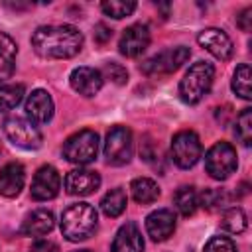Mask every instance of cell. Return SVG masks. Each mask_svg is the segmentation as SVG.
I'll return each mask as SVG.
<instances>
[{
  "instance_id": "25",
  "label": "cell",
  "mask_w": 252,
  "mask_h": 252,
  "mask_svg": "<svg viewBox=\"0 0 252 252\" xmlns=\"http://www.w3.org/2000/svg\"><path fill=\"white\" fill-rule=\"evenodd\" d=\"M232 91L244 98V100H250L252 98V89H250V65L248 63H242L236 67L234 75H232Z\"/></svg>"
},
{
  "instance_id": "10",
  "label": "cell",
  "mask_w": 252,
  "mask_h": 252,
  "mask_svg": "<svg viewBox=\"0 0 252 252\" xmlns=\"http://www.w3.org/2000/svg\"><path fill=\"white\" fill-rule=\"evenodd\" d=\"M61 189V177L55 167L43 165L35 171L32 181V197L35 201H49L53 199Z\"/></svg>"
},
{
  "instance_id": "34",
  "label": "cell",
  "mask_w": 252,
  "mask_h": 252,
  "mask_svg": "<svg viewBox=\"0 0 252 252\" xmlns=\"http://www.w3.org/2000/svg\"><path fill=\"white\" fill-rule=\"evenodd\" d=\"M30 252H59V248L51 240H37V242L32 244Z\"/></svg>"
},
{
  "instance_id": "11",
  "label": "cell",
  "mask_w": 252,
  "mask_h": 252,
  "mask_svg": "<svg viewBox=\"0 0 252 252\" xmlns=\"http://www.w3.org/2000/svg\"><path fill=\"white\" fill-rule=\"evenodd\" d=\"M197 41L201 47H205L213 57H217L220 61H228L232 57V51H234L232 41L222 30L207 28L197 35Z\"/></svg>"
},
{
  "instance_id": "23",
  "label": "cell",
  "mask_w": 252,
  "mask_h": 252,
  "mask_svg": "<svg viewBox=\"0 0 252 252\" xmlns=\"http://www.w3.org/2000/svg\"><path fill=\"white\" fill-rule=\"evenodd\" d=\"M100 209H102V213H104L106 217H112V219L120 217V215L124 213V209H126V193H124V189H120V187L110 189V191L102 197Z\"/></svg>"
},
{
  "instance_id": "7",
  "label": "cell",
  "mask_w": 252,
  "mask_h": 252,
  "mask_svg": "<svg viewBox=\"0 0 252 252\" xmlns=\"http://www.w3.org/2000/svg\"><path fill=\"white\" fill-rule=\"evenodd\" d=\"M207 173L213 179H226L236 169V150L228 142H217L205 156Z\"/></svg>"
},
{
  "instance_id": "16",
  "label": "cell",
  "mask_w": 252,
  "mask_h": 252,
  "mask_svg": "<svg viewBox=\"0 0 252 252\" xmlns=\"http://www.w3.org/2000/svg\"><path fill=\"white\" fill-rule=\"evenodd\" d=\"M26 116L33 124H45L53 116V100L47 91L37 89L26 100Z\"/></svg>"
},
{
  "instance_id": "12",
  "label": "cell",
  "mask_w": 252,
  "mask_h": 252,
  "mask_svg": "<svg viewBox=\"0 0 252 252\" xmlns=\"http://www.w3.org/2000/svg\"><path fill=\"white\" fill-rule=\"evenodd\" d=\"M148 45H150V30L146 24H134L126 28L118 41V49L126 57H138L142 51H146Z\"/></svg>"
},
{
  "instance_id": "33",
  "label": "cell",
  "mask_w": 252,
  "mask_h": 252,
  "mask_svg": "<svg viewBox=\"0 0 252 252\" xmlns=\"http://www.w3.org/2000/svg\"><path fill=\"white\" fill-rule=\"evenodd\" d=\"M110 37H112V30H110L106 24H96V26H94V39H96V43L104 45Z\"/></svg>"
},
{
  "instance_id": "27",
  "label": "cell",
  "mask_w": 252,
  "mask_h": 252,
  "mask_svg": "<svg viewBox=\"0 0 252 252\" xmlns=\"http://www.w3.org/2000/svg\"><path fill=\"white\" fill-rule=\"evenodd\" d=\"M100 8H102V12L106 16L120 20V18L130 16L136 10V2L134 0H104L100 4Z\"/></svg>"
},
{
  "instance_id": "29",
  "label": "cell",
  "mask_w": 252,
  "mask_h": 252,
  "mask_svg": "<svg viewBox=\"0 0 252 252\" xmlns=\"http://www.w3.org/2000/svg\"><path fill=\"white\" fill-rule=\"evenodd\" d=\"M236 138L242 142V146L252 144V108H244L240 116L236 118V128H234Z\"/></svg>"
},
{
  "instance_id": "4",
  "label": "cell",
  "mask_w": 252,
  "mask_h": 252,
  "mask_svg": "<svg viewBox=\"0 0 252 252\" xmlns=\"http://www.w3.org/2000/svg\"><path fill=\"white\" fill-rule=\"evenodd\" d=\"M98 154V134L94 130H79L63 144V156L67 161L85 165L91 163Z\"/></svg>"
},
{
  "instance_id": "17",
  "label": "cell",
  "mask_w": 252,
  "mask_h": 252,
  "mask_svg": "<svg viewBox=\"0 0 252 252\" xmlns=\"http://www.w3.org/2000/svg\"><path fill=\"white\" fill-rule=\"evenodd\" d=\"M144 238L136 222H124L112 240V252H142Z\"/></svg>"
},
{
  "instance_id": "8",
  "label": "cell",
  "mask_w": 252,
  "mask_h": 252,
  "mask_svg": "<svg viewBox=\"0 0 252 252\" xmlns=\"http://www.w3.org/2000/svg\"><path fill=\"white\" fill-rule=\"evenodd\" d=\"M134 144H132V132L126 126H114L106 134L104 142V158L110 165H124L132 159Z\"/></svg>"
},
{
  "instance_id": "13",
  "label": "cell",
  "mask_w": 252,
  "mask_h": 252,
  "mask_svg": "<svg viewBox=\"0 0 252 252\" xmlns=\"http://www.w3.org/2000/svg\"><path fill=\"white\" fill-rule=\"evenodd\" d=\"M102 73L94 67H77L69 77L73 91L83 96H94L102 89Z\"/></svg>"
},
{
  "instance_id": "5",
  "label": "cell",
  "mask_w": 252,
  "mask_h": 252,
  "mask_svg": "<svg viewBox=\"0 0 252 252\" xmlns=\"http://www.w3.org/2000/svg\"><path fill=\"white\" fill-rule=\"evenodd\" d=\"M4 134L14 146L24 150H37L41 146V132L28 116H8L4 120Z\"/></svg>"
},
{
  "instance_id": "21",
  "label": "cell",
  "mask_w": 252,
  "mask_h": 252,
  "mask_svg": "<svg viewBox=\"0 0 252 252\" xmlns=\"http://www.w3.org/2000/svg\"><path fill=\"white\" fill-rule=\"evenodd\" d=\"M130 191H132V197L136 203H142V205H148V203H154L158 197H159V187L154 179L150 177H136L132 183H130Z\"/></svg>"
},
{
  "instance_id": "22",
  "label": "cell",
  "mask_w": 252,
  "mask_h": 252,
  "mask_svg": "<svg viewBox=\"0 0 252 252\" xmlns=\"http://www.w3.org/2000/svg\"><path fill=\"white\" fill-rule=\"evenodd\" d=\"M173 203H175L177 211L183 217H191L197 211V207H199V193L195 191V187L183 185V187L177 189V193L173 197Z\"/></svg>"
},
{
  "instance_id": "24",
  "label": "cell",
  "mask_w": 252,
  "mask_h": 252,
  "mask_svg": "<svg viewBox=\"0 0 252 252\" xmlns=\"http://www.w3.org/2000/svg\"><path fill=\"white\" fill-rule=\"evenodd\" d=\"M246 213L240 209V207H230V209H224L222 217H220V226L232 234H240L246 230Z\"/></svg>"
},
{
  "instance_id": "36",
  "label": "cell",
  "mask_w": 252,
  "mask_h": 252,
  "mask_svg": "<svg viewBox=\"0 0 252 252\" xmlns=\"http://www.w3.org/2000/svg\"><path fill=\"white\" fill-rule=\"evenodd\" d=\"M79 252H91V250H79Z\"/></svg>"
},
{
  "instance_id": "35",
  "label": "cell",
  "mask_w": 252,
  "mask_h": 252,
  "mask_svg": "<svg viewBox=\"0 0 252 252\" xmlns=\"http://www.w3.org/2000/svg\"><path fill=\"white\" fill-rule=\"evenodd\" d=\"M246 193H248V185H246V183H242V185H240V191H238V195H246Z\"/></svg>"
},
{
  "instance_id": "2",
  "label": "cell",
  "mask_w": 252,
  "mask_h": 252,
  "mask_svg": "<svg viewBox=\"0 0 252 252\" xmlns=\"http://www.w3.org/2000/svg\"><path fill=\"white\" fill-rule=\"evenodd\" d=\"M96 209L89 203H75L61 215V232L67 240L79 242L89 238L96 228Z\"/></svg>"
},
{
  "instance_id": "26",
  "label": "cell",
  "mask_w": 252,
  "mask_h": 252,
  "mask_svg": "<svg viewBox=\"0 0 252 252\" xmlns=\"http://www.w3.org/2000/svg\"><path fill=\"white\" fill-rule=\"evenodd\" d=\"M24 85L22 83H10L0 85V112L12 110L22 98H24Z\"/></svg>"
},
{
  "instance_id": "19",
  "label": "cell",
  "mask_w": 252,
  "mask_h": 252,
  "mask_svg": "<svg viewBox=\"0 0 252 252\" xmlns=\"http://www.w3.org/2000/svg\"><path fill=\"white\" fill-rule=\"evenodd\" d=\"M53 226H55L53 213L47 211V209H35L24 219L22 234H26V236H43V234L51 232Z\"/></svg>"
},
{
  "instance_id": "28",
  "label": "cell",
  "mask_w": 252,
  "mask_h": 252,
  "mask_svg": "<svg viewBox=\"0 0 252 252\" xmlns=\"http://www.w3.org/2000/svg\"><path fill=\"white\" fill-rule=\"evenodd\" d=\"M230 203V195L224 189H207L205 193L199 195V205H203L209 211L222 209Z\"/></svg>"
},
{
  "instance_id": "14",
  "label": "cell",
  "mask_w": 252,
  "mask_h": 252,
  "mask_svg": "<svg viewBox=\"0 0 252 252\" xmlns=\"http://www.w3.org/2000/svg\"><path fill=\"white\" fill-rule=\"evenodd\" d=\"M100 185V175L93 169H73L65 177V189L69 195H91L98 189Z\"/></svg>"
},
{
  "instance_id": "1",
  "label": "cell",
  "mask_w": 252,
  "mask_h": 252,
  "mask_svg": "<svg viewBox=\"0 0 252 252\" xmlns=\"http://www.w3.org/2000/svg\"><path fill=\"white\" fill-rule=\"evenodd\" d=\"M32 45L45 59H69L83 47V33L75 26H39L32 35Z\"/></svg>"
},
{
  "instance_id": "6",
  "label": "cell",
  "mask_w": 252,
  "mask_h": 252,
  "mask_svg": "<svg viewBox=\"0 0 252 252\" xmlns=\"http://www.w3.org/2000/svg\"><path fill=\"white\" fill-rule=\"evenodd\" d=\"M203 154V146L199 136L193 130H181L171 140V159L177 167L189 169L193 167Z\"/></svg>"
},
{
  "instance_id": "20",
  "label": "cell",
  "mask_w": 252,
  "mask_h": 252,
  "mask_svg": "<svg viewBox=\"0 0 252 252\" xmlns=\"http://www.w3.org/2000/svg\"><path fill=\"white\" fill-rule=\"evenodd\" d=\"M16 53H18L16 41L8 33L0 32V81L12 77L16 69Z\"/></svg>"
},
{
  "instance_id": "18",
  "label": "cell",
  "mask_w": 252,
  "mask_h": 252,
  "mask_svg": "<svg viewBox=\"0 0 252 252\" xmlns=\"http://www.w3.org/2000/svg\"><path fill=\"white\" fill-rule=\"evenodd\" d=\"M26 183L24 165L18 161H10L0 169V195L16 197Z\"/></svg>"
},
{
  "instance_id": "15",
  "label": "cell",
  "mask_w": 252,
  "mask_h": 252,
  "mask_svg": "<svg viewBox=\"0 0 252 252\" xmlns=\"http://www.w3.org/2000/svg\"><path fill=\"white\" fill-rule=\"evenodd\" d=\"M146 230L152 240L161 242L169 238L175 230V215L169 209H158L146 217Z\"/></svg>"
},
{
  "instance_id": "30",
  "label": "cell",
  "mask_w": 252,
  "mask_h": 252,
  "mask_svg": "<svg viewBox=\"0 0 252 252\" xmlns=\"http://www.w3.org/2000/svg\"><path fill=\"white\" fill-rule=\"evenodd\" d=\"M102 73H104L112 83H116V85H124V83L128 81V71H126L120 63H114V61L104 63Z\"/></svg>"
},
{
  "instance_id": "32",
  "label": "cell",
  "mask_w": 252,
  "mask_h": 252,
  "mask_svg": "<svg viewBox=\"0 0 252 252\" xmlns=\"http://www.w3.org/2000/svg\"><path fill=\"white\" fill-rule=\"evenodd\" d=\"M236 24L242 32H250L252 30V8H246L242 10L238 16H236Z\"/></svg>"
},
{
  "instance_id": "31",
  "label": "cell",
  "mask_w": 252,
  "mask_h": 252,
  "mask_svg": "<svg viewBox=\"0 0 252 252\" xmlns=\"http://www.w3.org/2000/svg\"><path fill=\"white\" fill-rule=\"evenodd\" d=\"M205 252H236V246L228 236H213L205 244Z\"/></svg>"
},
{
  "instance_id": "3",
  "label": "cell",
  "mask_w": 252,
  "mask_h": 252,
  "mask_svg": "<svg viewBox=\"0 0 252 252\" xmlns=\"http://www.w3.org/2000/svg\"><path fill=\"white\" fill-rule=\"evenodd\" d=\"M215 79V67L207 61H197L189 67L179 83V96L187 104H197L209 91Z\"/></svg>"
},
{
  "instance_id": "9",
  "label": "cell",
  "mask_w": 252,
  "mask_h": 252,
  "mask_svg": "<svg viewBox=\"0 0 252 252\" xmlns=\"http://www.w3.org/2000/svg\"><path fill=\"white\" fill-rule=\"evenodd\" d=\"M191 51L189 47L185 45H177V47H169V49H163L159 51L158 55L150 57L148 61L142 63V71L146 75H167V73H173L177 71L187 59H189Z\"/></svg>"
}]
</instances>
